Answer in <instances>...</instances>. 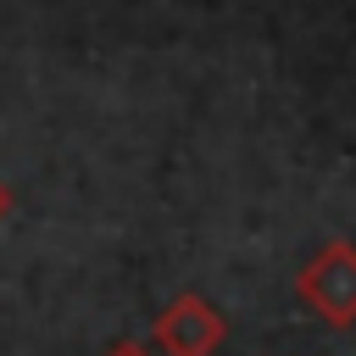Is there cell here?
<instances>
[{
  "label": "cell",
  "instance_id": "1",
  "mask_svg": "<svg viewBox=\"0 0 356 356\" xmlns=\"http://www.w3.org/2000/svg\"><path fill=\"white\" fill-rule=\"evenodd\" d=\"M295 300L317 323L350 328L356 323V245L350 239H328L317 256H306V267L295 273Z\"/></svg>",
  "mask_w": 356,
  "mask_h": 356
},
{
  "label": "cell",
  "instance_id": "2",
  "mask_svg": "<svg viewBox=\"0 0 356 356\" xmlns=\"http://www.w3.org/2000/svg\"><path fill=\"white\" fill-rule=\"evenodd\" d=\"M222 339H228V317H222L206 295H195V289L172 295V300L150 317V345H156L161 356H211Z\"/></svg>",
  "mask_w": 356,
  "mask_h": 356
},
{
  "label": "cell",
  "instance_id": "3",
  "mask_svg": "<svg viewBox=\"0 0 356 356\" xmlns=\"http://www.w3.org/2000/svg\"><path fill=\"white\" fill-rule=\"evenodd\" d=\"M100 356H161L156 345H145V339H111Z\"/></svg>",
  "mask_w": 356,
  "mask_h": 356
},
{
  "label": "cell",
  "instance_id": "4",
  "mask_svg": "<svg viewBox=\"0 0 356 356\" xmlns=\"http://www.w3.org/2000/svg\"><path fill=\"white\" fill-rule=\"evenodd\" d=\"M6 211H11V189L0 184V217H6Z\"/></svg>",
  "mask_w": 356,
  "mask_h": 356
}]
</instances>
